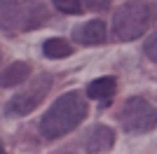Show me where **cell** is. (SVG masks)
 Returning <instances> with one entry per match:
<instances>
[{
  "label": "cell",
  "mask_w": 157,
  "mask_h": 154,
  "mask_svg": "<svg viewBox=\"0 0 157 154\" xmlns=\"http://www.w3.org/2000/svg\"><path fill=\"white\" fill-rule=\"evenodd\" d=\"M85 117H87V103L82 94L68 91V94L56 98L52 103V108L45 112L42 122H40V133L47 140L61 138V135L71 133L75 126H80Z\"/></svg>",
  "instance_id": "obj_1"
},
{
  "label": "cell",
  "mask_w": 157,
  "mask_h": 154,
  "mask_svg": "<svg viewBox=\"0 0 157 154\" xmlns=\"http://www.w3.org/2000/svg\"><path fill=\"white\" fill-rule=\"evenodd\" d=\"M31 75V65L24 63V61H17V63L7 65L5 70H2V77H0V86H14V84L24 82L26 77Z\"/></svg>",
  "instance_id": "obj_8"
},
{
  "label": "cell",
  "mask_w": 157,
  "mask_h": 154,
  "mask_svg": "<svg viewBox=\"0 0 157 154\" xmlns=\"http://www.w3.org/2000/svg\"><path fill=\"white\" fill-rule=\"evenodd\" d=\"M120 122L129 133H148L157 126V108L141 96H131L120 112Z\"/></svg>",
  "instance_id": "obj_3"
},
{
  "label": "cell",
  "mask_w": 157,
  "mask_h": 154,
  "mask_svg": "<svg viewBox=\"0 0 157 154\" xmlns=\"http://www.w3.org/2000/svg\"><path fill=\"white\" fill-rule=\"evenodd\" d=\"M54 7L63 14H80L82 12V5H80V0H52Z\"/></svg>",
  "instance_id": "obj_11"
},
{
  "label": "cell",
  "mask_w": 157,
  "mask_h": 154,
  "mask_svg": "<svg viewBox=\"0 0 157 154\" xmlns=\"http://www.w3.org/2000/svg\"><path fill=\"white\" fill-rule=\"evenodd\" d=\"M113 145H115V133H113V128L108 126H94L92 131H89V135H87L85 140V149L89 154L94 152H105V149H110Z\"/></svg>",
  "instance_id": "obj_5"
},
{
  "label": "cell",
  "mask_w": 157,
  "mask_h": 154,
  "mask_svg": "<svg viewBox=\"0 0 157 154\" xmlns=\"http://www.w3.org/2000/svg\"><path fill=\"white\" fill-rule=\"evenodd\" d=\"M82 2H87V7H92V9H96V12L108 9V5H110V0H82Z\"/></svg>",
  "instance_id": "obj_13"
},
{
  "label": "cell",
  "mask_w": 157,
  "mask_h": 154,
  "mask_svg": "<svg viewBox=\"0 0 157 154\" xmlns=\"http://www.w3.org/2000/svg\"><path fill=\"white\" fill-rule=\"evenodd\" d=\"M21 21H24V12H21L19 2L17 0H0V24H2V28L12 31Z\"/></svg>",
  "instance_id": "obj_7"
},
{
  "label": "cell",
  "mask_w": 157,
  "mask_h": 154,
  "mask_svg": "<svg viewBox=\"0 0 157 154\" xmlns=\"http://www.w3.org/2000/svg\"><path fill=\"white\" fill-rule=\"evenodd\" d=\"M157 19V5L148 0L127 2L113 16V35L122 42L141 38Z\"/></svg>",
  "instance_id": "obj_2"
},
{
  "label": "cell",
  "mask_w": 157,
  "mask_h": 154,
  "mask_svg": "<svg viewBox=\"0 0 157 154\" xmlns=\"http://www.w3.org/2000/svg\"><path fill=\"white\" fill-rule=\"evenodd\" d=\"M115 89H117L115 77H98V79H94V82L87 86V94H89V98H94V101H108V98L115 94Z\"/></svg>",
  "instance_id": "obj_9"
},
{
  "label": "cell",
  "mask_w": 157,
  "mask_h": 154,
  "mask_svg": "<svg viewBox=\"0 0 157 154\" xmlns=\"http://www.w3.org/2000/svg\"><path fill=\"white\" fill-rule=\"evenodd\" d=\"M145 54H148L150 61L157 63V35H152L150 40H145Z\"/></svg>",
  "instance_id": "obj_12"
},
{
  "label": "cell",
  "mask_w": 157,
  "mask_h": 154,
  "mask_svg": "<svg viewBox=\"0 0 157 154\" xmlns=\"http://www.w3.org/2000/svg\"><path fill=\"white\" fill-rule=\"evenodd\" d=\"M42 51H45V56H49V58H63V56H68V54H73V47L68 45L63 38H52V40L45 42Z\"/></svg>",
  "instance_id": "obj_10"
},
{
  "label": "cell",
  "mask_w": 157,
  "mask_h": 154,
  "mask_svg": "<svg viewBox=\"0 0 157 154\" xmlns=\"http://www.w3.org/2000/svg\"><path fill=\"white\" fill-rule=\"evenodd\" d=\"M52 86V77L49 75H40L35 77L31 84H28L24 91H19L12 101L5 105V115L7 117H24V115H31L33 110L38 108L40 103L45 101L47 91Z\"/></svg>",
  "instance_id": "obj_4"
},
{
  "label": "cell",
  "mask_w": 157,
  "mask_h": 154,
  "mask_svg": "<svg viewBox=\"0 0 157 154\" xmlns=\"http://www.w3.org/2000/svg\"><path fill=\"white\" fill-rule=\"evenodd\" d=\"M105 35H108V28H105V21H101V19L87 21L78 31L80 42H85V45H103Z\"/></svg>",
  "instance_id": "obj_6"
}]
</instances>
